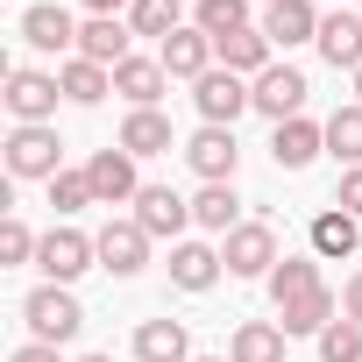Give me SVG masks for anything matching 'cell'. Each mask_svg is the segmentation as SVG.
Segmentation results:
<instances>
[{
    "mask_svg": "<svg viewBox=\"0 0 362 362\" xmlns=\"http://www.w3.org/2000/svg\"><path fill=\"white\" fill-rule=\"evenodd\" d=\"M22 320H29V341H50V348H64V341H78V327H86V305L71 298V284H36V291L22 298Z\"/></svg>",
    "mask_w": 362,
    "mask_h": 362,
    "instance_id": "1",
    "label": "cell"
},
{
    "mask_svg": "<svg viewBox=\"0 0 362 362\" xmlns=\"http://www.w3.org/2000/svg\"><path fill=\"white\" fill-rule=\"evenodd\" d=\"M8 114H15V128H50V114H57V100H64V86H57V71H29V64H15L8 71Z\"/></svg>",
    "mask_w": 362,
    "mask_h": 362,
    "instance_id": "2",
    "label": "cell"
},
{
    "mask_svg": "<svg viewBox=\"0 0 362 362\" xmlns=\"http://www.w3.org/2000/svg\"><path fill=\"white\" fill-rule=\"evenodd\" d=\"M305 93H313V86H305L298 64H270L263 78H249V100H256V114H263L270 128H277V121H298V114H305Z\"/></svg>",
    "mask_w": 362,
    "mask_h": 362,
    "instance_id": "3",
    "label": "cell"
},
{
    "mask_svg": "<svg viewBox=\"0 0 362 362\" xmlns=\"http://www.w3.org/2000/svg\"><path fill=\"white\" fill-rule=\"evenodd\" d=\"M221 263H228V277H270V270H277V235H270V221H242L235 235H221Z\"/></svg>",
    "mask_w": 362,
    "mask_h": 362,
    "instance_id": "4",
    "label": "cell"
},
{
    "mask_svg": "<svg viewBox=\"0 0 362 362\" xmlns=\"http://www.w3.org/2000/svg\"><path fill=\"white\" fill-rule=\"evenodd\" d=\"M36 263H43V277H50V284H78V277L100 263V242H93V235H78V228H50V235H43V249H36Z\"/></svg>",
    "mask_w": 362,
    "mask_h": 362,
    "instance_id": "5",
    "label": "cell"
},
{
    "mask_svg": "<svg viewBox=\"0 0 362 362\" xmlns=\"http://www.w3.org/2000/svg\"><path fill=\"white\" fill-rule=\"evenodd\" d=\"M86 177H93V199L100 206H135L142 199V177H135V156L114 142V149H93L86 156Z\"/></svg>",
    "mask_w": 362,
    "mask_h": 362,
    "instance_id": "6",
    "label": "cell"
},
{
    "mask_svg": "<svg viewBox=\"0 0 362 362\" xmlns=\"http://www.w3.org/2000/svg\"><path fill=\"white\" fill-rule=\"evenodd\" d=\"M64 170V142H57V128H15L8 135V177H50Z\"/></svg>",
    "mask_w": 362,
    "mask_h": 362,
    "instance_id": "7",
    "label": "cell"
},
{
    "mask_svg": "<svg viewBox=\"0 0 362 362\" xmlns=\"http://www.w3.org/2000/svg\"><path fill=\"white\" fill-rule=\"evenodd\" d=\"M192 107H199V121H214V128H235V114H249L256 100H249V78H235L228 64H214V71L192 86Z\"/></svg>",
    "mask_w": 362,
    "mask_h": 362,
    "instance_id": "8",
    "label": "cell"
},
{
    "mask_svg": "<svg viewBox=\"0 0 362 362\" xmlns=\"http://www.w3.org/2000/svg\"><path fill=\"white\" fill-rule=\"evenodd\" d=\"M185 163L199 170V185H235V163H242V149H235V128H214V121H199V135L185 142Z\"/></svg>",
    "mask_w": 362,
    "mask_h": 362,
    "instance_id": "9",
    "label": "cell"
},
{
    "mask_svg": "<svg viewBox=\"0 0 362 362\" xmlns=\"http://www.w3.org/2000/svg\"><path fill=\"white\" fill-rule=\"evenodd\" d=\"M100 270H114V277H135V270H149V228L128 214V221H107L100 235Z\"/></svg>",
    "mask_w": 362,
    "mask_h": 362,
    "instance_id": "10",
    "label": "cell"
},
{
    "mask_svg": "<svg viewBox=\"0 0 362 362\" xmlns=\"http://www.w3.org/2000/svg\"><path fill=\"white\" fill-rule=\"evenodd\" d=\"M156 57H163V71H170V78H192V86L221 64V50H214V36H206L199 22H185L177 36H163V43H156Z\"/></svg>",
    "mask_w": 362,
    "mask_h": 362,
    "instance_id": "11",
    "label": "cell"
},
{
    "mask_svg": "<svg viewBox=\"0 0 362 362\" xmlns=\"http://www.w3.org/2000/svg\"><path fill=\"white\" fill-rule=\"evenodd\" d=\"M135 221L149 228V242H185V228H192V199H177L170 185H142V199H135Z\"/></svg>",
    "mask_w": 362,
    "mask_h": 362,
    "instance_id": "12",
    "label": "cell"
},
{
    "mask_svg": "<svg viewBox=\"0 0 362 362\" xmlns=\"http://www.w3.org/2000/svg\"><path fill=\"white\" fill-rule=\"evenodd\" d=\"M270 156H277V170H305L313 156H327V121H277L270 128Z\"/></svg>",
    "mask_w": 362,
    "mask_h": 362,
    "instance_id": "13",
    "label": "cell"
},
{
    "mask_svg": "<svg viewBox=\"0 0 362 362\" xmlns=\"http://www.w3.org/2000/svg\"><path fill=\"white\" fill-rule=\"evenodd\" d=\"M320 8L313 0H277V8H263V36L277 43V50H298V43H320Z\"/></svg>",
    "mask_w": 362,
    "mask_h": 362,
    "instance_id": "14",
    "label": "cell"
},
{
    "mask_svg": "<svg viewBox=\"0 0 362 362\" xmlns=\"http://www.w3.org/2000/svg\"><path fill=\"white\" fill-rule=\"evenodd\" d=\"M22 43L29 50H57V57L71 50L78 57V22L64 8H50V0H36V8H22Z\"/></svg>",
    "mask_w": 362,
    "mask_h": 362,
    "instance_id": "15",
    "label": "cell"
},
{
    "mask_svg": "<svg viewBox=\"0 0 362 362\" xmlns=\"http://www.w3.org/2000/svg\"><path fill=\"white\" fill-rule=\"evenodd\" d=\"M135 43V29H128V15H93V22H78V57H93V64H121V57H135L128 50Z\"/></svg>",
    "mask_w": 362,
    "mask_h": 362,
    "instance_id": "16",
    "label": "cell"
},
{
    "mask_svg": "<svg viewBox=\"0 0 362 362\" xmlns=\"http://www.w3.org/2000/svg\"><path fill=\"white\" fill-rule=\"evenodd\" d=\"M214 50H221V64H228L235 78H263V71L277 64V43L263 36V22H256V29H235V36H221Z\"/></svg>",
    "mask_w": 362,
    "mask_h": 362,
    "instance_id": "17",
    "label": "cell"
},
{
    "mask_svg": "<svg viewBox=\"0 0 362 362\" xmlns=\"http://www.w3.org/2000/svg\"><path fill=\"white\" fill-rule=\"evenodd\" d=\"M163 86H170L163 57H121V64H114V93H121L128 107H156V100H163Z\"/></svg>",
    "mask_w": 362,
    "mask_h": 362,
    "instance_id": "18",
    "label": "cell"
},
{
    "mask_svg": "<svg viewBox=\"0 0 362 362\" xmlns=\"http://www.w3.org/2000/svg\"><path fill=\"white\" fill-rule=\"evenodd\" d=\"M128 156H163V149H177V135H170V114H156V107H128V121H121V135H114Z\"/></svg>",
    "mask_w": 362,
    "mask_h": 362,
    "instance_id": "19",
    "label": "cell"
},
{
    "mask_svg": "<svg viewBox=\"0 0 362 362\" xmlns=\"http://www.w3.org/2000/svg\"><path fill=\"white\" fill-rule=\"evenodd\" d=\"M320 57L355 78V71H362V15H348V8L327 15V22H320Z\"/></svg>",
    "mask_w": 362,
    "mask_h": 362,
    "instance_id": "20",
    "label": "cell"
},
{
    "mask_svg": "<svg viewBox=\"0 0 362 362\" xmlns=\"http://www.w3.org/2000/svg\"><path fill=\"white\" fill-rule=\"evenodd\" d=\"M221 270H228V263H221V249H206V242H177V249H170V284H177V291H214Z\"/></svg>",
    "mask_w": 362,
    "mask_h": 362,
    "instance_id": "21",
    "label": "cell"
},
{
    "mask_svg": "<svg viewBox=\"0 0 362 362\" xmlns=\"http://www.w3.org/2000/svg\"><path fill=\"white\" fill-rule=\"evenodd\" d=\"M135 362H192L185 320H142L135 327Z\"/></svg>",
    "mask_w": 362,
    "mask_h": 362,
    "instance_id": "22",
    "label": "cell"
},
{
    "mask_svg": "<svg viewBox=\"0 0 362 362\" xmlns=\"http://www.w3.org/2000/svg\"><path fill=\"white\" fill-rule=\"evenodd\" d=\"M263 284H270V298H277V313H284V305L313 298V291H320L327 277H320V256H277V270H270Z\"/></svg>",
    "mask_w": 362,
    "mask_h": 362,
    "instance_id": "23",
    "label": "cell"
},
{
    "mask_svg": "<svg viewBox=\"0 0 362 362\" xmlns=\"http://www.w3.org/2000/svg\"><path fill=\"white\" fill-rule=\"evenodd\" d=\"M284 327L277 320H242L235 334H228V362H284Z\"/></svg>",
    "mask_w": 362,
    "mask_h": 362,
    "instance_id": "24",
    "label": "cell"
},
{
    "mask_svg": "<svg viewBox=\"0 0 362 362\" xmlns=\"http://www.w3.org/2000/svg\"><path fill=\"white\" fill-rule=\"evenodd\" d=\"M57 86H64V100L100 107V100L114 93V71H107V64H93V57H64V64H57Z\"/></svg>",
    "mask_w": 362,
    "mask_h": 362,
    "instance_id": "25",
    "label": "cell"
},
{
    "mask_svg": "<svg viewBox=\"0 0 362 362\" xmlns=\"http://www.w3.org/2000/svg\"><path fill=\"white\" fill-rule=\"evenodd\" d=\"M192 228H206V235H235V228H242V199H235V185H199V199H192Z\"/></svg>",
    "mask_w": 362,
    "mask_h": 362,
    "instance_id": "26",
    "label": "cell"
},
{
    "mask_svg": "<svg viewBox=\"0 0 362 362\" xmlns=\"http://www.w3.org/2000/svg\"><path fill=\"white\" fill-rule=\"evenodd\" d=\"M355 249H362V221L355 214H341V206L313 214V256H355Z\"/></svg>",
    "mask_w": 362,
    "mask_h": 362,
    "instance_id": "27",
    "label": "cell"
},
{
    "mask_svg": "<svg viewBox=\"0 0 362 362\" xmlns=\"http://www.w3.org/2000/svg\"><path fill=\"white\" fill-rule=\"evenodd\" d=\"M334 320H341V298H334L327 284H320L313 298H298V305H284V313H277V327H284V334H313V341H320Z\"/></svg>",
    "mask_w": 362,
    "mask_h": 362,
    "instance_id": "28",
    "label": "cell"
},
{
    "mask_svg": "<svg viewBox=\"0 0 362 362\" xmlns=\"http://www.w3.org/2000/svg\"><path fill=\"white\" fill-rule=\"evenodd\" d=\"M327 156H334V163H348V170L362 163V107H355V100L327 114Z\"/></svg>",
    "mask_w": 362,
    "mask_h": 362,
    "instance_id": "29",
    "label": "cell"
},
{
    "mask_svg": "<svg viewBox=\"0 0 362 362\" xmlns=\"http://www.w3.org/2000/svg\"><path fill=\"white\" fill-rule=\"evenodd\" d=\"M128 29L135 36H177V29H185V0H135V8H128Z\"/></svg>",
    "mask_w": 362,
    "mask_h": 362,
    "instance_id": "30",
    "label": "cell"
},
{
    "mask_svg": "<svg viewBox=\"0 0 362 362\" xmlns=\"http://www.w3.org/2000/svg\"><path fill=\"white\" fill-rule=\"evenodd\" d=\"M249 8H256V0H192V22L221 43V36H235V29H256Z\"/></svg>",
    "mask_w": 362,
    "mask_h": 362,
    "instance_id": "31",
    "label": "cell"
},
{
    "mask_svg": "<svg viewBox=\"0 0 362 362\" xmlns=\"http://www.w3.org/2000/svg\"><path fill=\"white\" fill-rule=\"evenodd\" d=\"M50 206H57V214L100 206V199H93V177H86V170H57V177H50Z\"/></svg>",
    "mask_w": 362,
    "mask_h": 362,
    "instance_id": "32",
    "label": "cell"
},
{
    "mask_svg": "<svg viewBox=\"0 0 362 362\" xmlns=\"http://www.w3.org/2000/svg\"><path fill=\"white\" fill-rule=\"evenodd\" d=\"M320 362H362V327L355 320H334L320 334Z\"/></svg>",
    "mask_w": 362,
    "mask_h": 362,
    "instance_id": "33",
    "label": "cell"
},
{
    "mask_svg": "<svg viewBox=\"0 0 362 362\" xmlns=\"http://www.w3.org/2000/svg\"><path fill=\"white\" fill-rule=\"evenodd\" d=\"M43 235H29L22 221H0V263H36Z\"/></svg>",
    "mask_w": 362,
    "mask_h": 362,
    "instance_id": "34",
    "label": "cell"
},
{
    "mask_svg": "<svg viewBox=\"0 0 362 362\" xmlns=\"http://www.w3.org/2000/svg\"><path fill=\"white\" fill-rule=\"evenodd\" d=\"M334 206L362 221V163H355V170H341V185H334Z\"/></svg>",
    "mask_w": 362,
    "mask_h": 362,
    "instance_id": "35",
    "label": "cell"
},
{
    "mask_svg": "<svg viewBox=\"0 0 362 362\" xmlns=\"http://www.w3.org/2000/svg\"><path fill=\"white\" fill-rule=\"evenodd\" d=\"M341 320H355V327H362V270H355V277H348V291H341Z\"/></svg>",
    "mask_w": 362,
    "mask_h": 362,
    "instance_id": "36",
    "label": "cell"
},
{
    "mask_svg": "<svg viewBox=\"0 0 362 362\" xmlns=\"http://www.w3.org/2000/svg\"><path fill=\"white\" fill-rule=\"evenodd\" d=\"M8 362H64V355H57V348H50V341H22V348H15V355H8Z\"/></svg>",
    "mask_w": 362,
    "mask_h": 362,
    "instance_id": "37",
    "label": "cell"
},
{
    "mask_svg": "<svg viewBox=\"0 0 362 362\" xmlns=\"http://www.w3.org/2000/svg\"><path fill=\"white\" fill-rule=\"evenodd\" d=\"M93 15H121V8H135V0H86Z\"/></svg>",
    "mask_w": 362,
    "mask_h": 362,
    "instance_id": "38",
    "label": "cell"
},
{
    "mask_svg": "<svg viewBox=\"0 0 362 362\" xmlns=\"http://www.w3.org/2000/svg\"><path fill=\"white\" fill-rule=\"evenodd\" d=\"M78 362H114V355H78Z\"/></svg>",
    "mask_w": 362,
    "mask_h": 362,
    "instance_id": "39",
    "label": "cell"
},
{
    "mask_svg": "<svg viewBox=\"0 0 362 362\" xmlns=\"http://www.w3.org/2000/svg\"><path fill=\"white\" fill-rule=\"evenodd\" d=\"M355 107H362V71H355Z\"/></svg>",
    "mask_w": 362,
    "mask_h": 362,
    "instance_id": "40",
    "label": "cell"
},
{
    "mask_svg": "<svg viewBox=\"0 0 362 362\" xmlns=\"http://www.w3.org/2000/svg\"><path fill=\"white\" fill-rule=\"evenodd\" d=\"M192 362H228V355H192Z\"/></svg>",
    "mask_w": 362,
    "mask_h": 362,
    "instance_id": "41",
    "label": "cell"
},
{
    "mask_svg": "<svg viewBox=\"0 0 362 362\" xmlns=\"http://www.w3.org/2000/svg\"><path fill=\"white\" fill-rule=\"evenodd\" d=\"M263 8H277V0H263Z\"/></svg>",
    "mask_w": 362,
    "mask_h": 362,
    "instance_id": "42",
    "label": "cell"
},
{
    "mask_svg": "<svg viewBox=\"0 0 362 362\" xmlns=\"http://www.w3.org/2000/svg\"><path fill=\"white\" fill-rule=\"evenodd\" d=\"M29 8H36V0H29Z\"/></svg>",
    "mask_w": 362,
    "mask_h": 362,
    "instance_id": "43",
    "label": "cell"
}]
</instances>
